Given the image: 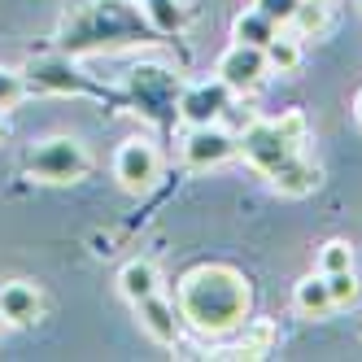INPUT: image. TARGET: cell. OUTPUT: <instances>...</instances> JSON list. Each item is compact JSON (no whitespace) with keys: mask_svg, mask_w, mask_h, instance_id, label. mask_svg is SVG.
<instances>
[{"mask_svg":"<svg viewBox=\"0 0 362 362\" xmlns=\"http://www.w3.org/2000/svg\"><path fill=\"white\" fill-rule=\"evenodd\" d=\"M249 279L227 267V262H205L192 267L179 279V319L188 327H197L201 336H227L249 323Z\"/></svg>","mask_w":362,"mask_h":362,"instance_id":"obj_1","label":"cell"},{"mask_svg":"<svg viewBox=\"0 0 362 362\" xmlns=\"http://www.w3.org/2000/svg\"><path fill=\"white\" fill-rule=\"evenodd\" d=\"M27 170L35 179H44V184H74V179L88 175V148L70 136H53L31 148Z\"/></svg>","mask_w":362,"mask_h":362,"instance_id":"obj_2","label":"cell"},{"mask_svg":"<svg viewBox=\"0 0 362 362\" xmlns=\"http://www.w3.org/2000/svg\"><path fill=\"white\" fill-rule=\"evenodd\" d=\"M240 153L249 158V166H253V170H262V175H279V170L288 166L301 148H293L288 140H284L275 122H253L249 132H245V140H240Z\"/></svg>","mask_w":362,"mask_h":362,"instance_id":"obj_3","label":"cell"},{"mask_svg":"<svg viewBox=\"0 0 362 362\" xmlns=\"http://www.w3.org/2000/svg\"><path fill=\"white\" fill-rule=\"evenodd\" d=\"M158 170H162V162H158V148L148 140H127L114 158V179L127 192H148L158 184Z\"/></svg>","mask_w":362,"mask_h":362,"instance_id":"obj_4","label":"cell"},{"mask_svg":"<svg viewBox=\"0 0 362 362\" xmlns=\"http://www.w3.org/2000/svg\"><path fill=\"white\" fill-rule=\"evenodd\" d=\"M214 74L231 92H249V88L262 83V74H267V53H262V48H253V44H231L227 53L218 57Z\"/></svg>","mask_w":362,"mask_h":362,"instance_id":"obj_5","label":"cell"},{"mask_svg":"<svg viewBox=\"0 0 362 362\" xmlns=\"http://www.w3.org/2000/svg\"><path fill=\"white\" fill-rule=\"evenodd\" d=\"M240 144L231 140L218 122H205V127H192L188 140H184V158L192 170H210V166H223L231 153H236Z\"/></svg>","mask_w":362,"mask_h":362,"instance_id":"obj_6","label":"cell"},{"mask_svg":"<svg viewBox=\"0 0 362 362\" xmlns=\"http://www.w3.org/2000/svg\"><path fill=\"white\" fill-rule=\"evenodd\" d=\"M227 100H231V88H227L223 79L197 83V88H188L184 96H179V114H184L192 127H205V122H218V118H223Z\"/></svg>","mask_w":362,"mask_h":362,"instance_id":"obj_7","label":"cell"},{"mask_svg":"<svg viewBox=\"0 0 362 362\" xmlns=\"http://www.w3.org/2000/svg\"><path fill=\"white\" fill-rule=\"evenodd\" d=\"M136 319H140V327H144L158 345H179V315H175V305H170L162 293L140 297V301H136Z\"/></svg>","mask_w":362,"mask_h":362,"instance_id":"obj_8","label":"cell"},{"mask_svg":"<svg viewBox=\"0 0 362 362\" xmlns=\"http://www.w3.org/2000/svg\"><path fill=\"white\" fill-rule=\"evenodd\" d=\"M40 310H44V301L35 293V284H5V288H0V319L5 323L27 327V323L40 319Z\"/></svg>","mask_w":362,"mask_h":362,"instance_id":"obj_9","label":"cell"},{"mask_svg":"<svg viewBox=\"0 0 362 362\" xmlns=\"http://www.w3.org/2000/svg\"><path fill=\"white\" fill-rule=\"evenodd\" d=\"M293 305L301 310L305 319H327L332 310H336V301H332V293H327V275L319 271V275L301 279V284H297V293H293Z\"/></svg>","mask_w":362,"mask_h":362,"instance_id":"obj_10","label":"cell"},{"mask_svg":"<svg viewBox=\"0 0 362 362\" xmlns=\"http://www.w3.org/2000/svg\"><path fill=\"white\" fill-rule=\"evenodd\" d=\"M271 184H275L284 197H305V192H315V188H319V170L297 153V158L284 166L279 175H271Z\"/></svg>","mask_w":362,"mask_h":362,"instance_id":"obj_11","label":"cell"},{"mask_svg":"<svg viewBox=\"0 0 362 362\" xmlns=\"http://www.w3.org/2000/svg\"><path fill=\"white\" fill-rule=\"evenodd\" d=\"M118 288H122L127 301L136 305L140 297L158 293V267H153V262H140V257H136V262H127V267L118 271Z\"/></svg>","mask_w":362,"mask_h":362,"instance_id":"obj_12","label":"cell"},{"mask_svg":"<svg viewBox=\"0 0 362 362\" xmlns=\"http://www.w3.org/2000/svg\"><path fill=\"white\" fill-rule=\"evenodd\" d=\"M275 22L262 13V9H245L236 22H231V35H236V44H253V48H267L275 40Z\"/></svg>","mask_w":362,"mask_h":362,"instance_id":"obj_13","label":"cell"},{"mask_svg":"<svg viewBox=\"0 0 362 362\" xmlns=\"http://www.w3.org/2000/svg\"><path fill=\"white\" fill-rule=\"evenodd\" d=\"M144 18H148V27L162 31V35H175V31L188 27L184 0H144Z\"/></svg>","mask_w":362,"mask_h":362,"instance_id":"obj_14","label":"cell"},{"mask_svg":"<svg viewBox=\"0 0 362 362\" xmlns=\"http://www.w3.org/2000/svg\"><path fill=\"white\" fill-rule=\"evenodd\" d=\"M31 79L40 88H53V92H74L79 88V74H74V66H66V62H35Z\"/></svg>","mask_w":362,"mask_h":362,"instance_id":"obj_15","label":"cell"},{"mask_svg":"<svg viewBox=\"0 0 362 362\" xmlns=\"http://www.w3.org/2000/svg\"><path fill=\"white\" fill-rule=\"evenodd\" d=\"M275 341V327L271 323H245V341L236 349H227L223 358H267Z\"/></svg>","mask_w":362,"mask_h":362,"instance_id":"obj_16","label":"cell"},{"mask_svg":"<svg viewBox=\"0 0 362 362\" xmlns=\"http://www.w3.org/2000/svg\"><path fill=\"white\" fill-rule=\"evenodd\" d=\"M262 53H267V70H279V74H288V70L301 66V44L288 40V35H279V31H275V40L262 48Z\"/></svg>","mask_w":362,"mask_h":362,"instance_id":"obj_17","label":"cell"},{"mask_svg":"<svg viewBox=\"0 0 362 362\" xmlns=\"http://www.w3.org/2000/svg\"><path fill=\"white\" fill-rule=\"evenodd\" d=\"M288 27H297V35H323L327 31V0H301Z\"/></svg>","mask_w":362,"mask_h":362,"instance_id":"obj_18","label":"cell"},{"mask_svg":"<svg viewBox=\"0 0 362 362\" xmlns=\"http://www.w3.org/2000/svg\"><path fill=\"white\" fill-rule=\"evenodd\" d=\"M349 267H354V249H349L345 240H327V245L319 249V271H323V275L349 271Z\"/></svg>","mask_w":362,"mask_h":362,"instance_id":"obj_19","label":"cell"},{"mask_svg":"<svg viewBox=\"0 0 362 362\" xmlns=\"http://www.w3.org/2000/svg\"><path fill=\"white\" fill-rule=\"evenodd\" d=\"M327 293H332L336 305L358 301V275H354V267H349V271H332V275H327Z\"/></svg>","mask_w":362,"mask_h":362,"instance_id":"obj_20","label":"cell"},{"mask_svg":"<svg viewBox=\"0 0 362 362\" xmlns=\"http://www.w3.org/2000/svg\"><path fill=\"white\" fill-rule=\"evenodd\" d=\"M275 127H279V136L288 140L293 148H301V144H305V136H310V122H305V114H301V110H288L284 118H275Z\"/></svg>","mask_w":362,"mask_h":362,"instance_id":"obj_21","label":"cell"},{"mask_svg":"<svg viewBox=\"0 0 362 362\" xmlns=\"http://www.w3.org/2000/svg\"><path fill=\"white\" fill-rule=\"evenodd\" d=\"M22 92H27V83H22V74L0 66V110H13L18 100H22Z\"/></svg>","mask_w":362,"mask_h":362,"instance_id":"obj_22","label":"cell"},{"mask_svg":"<svg viewBox=\"0 0 362 362\" xmlns=\"http://www.w3.org/2000/svg\"><path fill=\"white\" fill-rule=\"evenodd\" d=\"M297 5H301V0H253V9H262L275 27H288L293 13H297Z\"/></svg>","mask_w":362,"mask_h":362,"instance_id":"obj_23","label":"cell"},{"mask_svg":"<svg viewBox=\"0 0 362 362\" xmlns=\"http://www.w3.org/2000/svg\"><path fill=\"white\" fill-rule=\"evenodd\" d=\"M354 114H358V122H362V92H358V100H354Z\"/></svg>","mask_w":362,"mask_h":362,"instance_id":"obj_24","label":"cell"},{"mask_svg":"<svg viewBox=\"0 0 362 362\" xmlns=\"http://www.w3.org/2000/svg\"><path fill=\"white\" fill-rule=\"evenodd\" d=\"M0 132H5V110H0Z\"/></svg>","mask_w":362,"mask_h":362,"instance_id":"obj_25","label":"cell"},{"mask_svg":"<svg viewBox=\"0 0 362 362\" xmlns=\"http://www.w3.org/2000/svg\"><path fill=\"white\" fill-rule=\"evenodd\" d=\"M127 5H144V0H127Z\"/></svg>","mask_w":362,"mask_h":362,"instance_id":"obj_26","label":"cell"},{"mask_svg":"<svg viewBox=\"0 0 362 362\" xmlns=\"http://www.w3.org/2000/svg\"><path fill=\"white\" fill-rule=\"evenodd\" d=\"M0 323H5V319H0Z\"/></svg>","mask_w":362,"mask_h":362,"instance_id":"obj_27","label":"cell"}]
</instances>
